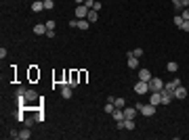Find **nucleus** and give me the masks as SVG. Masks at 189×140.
I'll use <instances>...</instances> for the list:
<instances>
[{
	"mask_svg": "<svg viewBox=\"0 0 189 140\" xmlns=\"http://www.w3.org/2000/svg\"><path fill=\"white\" fill-rule=\"evenodd\" d=\"M147 84H149V92H162V90H164V82H162L158 75H156V78H151Z\"/></svg>",
	"mask_w": 189,
	"mask_h": 140,
	"instance_id": "nucleus-1",
	"label": "nucleus"
},
{
	"mask_svg": "<svg viewBox=\"0 0 189 140\" xmlns=\"http://www.w3.org/2000/svg\"><path fill=\"white\" fill-rule=\"evenodd\" d=\"M137 109H139V113L141 115H145V117H151V115H156V107L149 103V105H137Z\"/></svg>",
	"mask_w": 189,
	"mask_h": 140,
	"instance_id": "nucleus-2",
	"label": "nucleus"
},
{
	"mask_svg": "<svg viewBox=\"0 0 189 140\" xmlns=\"http://www.w3.org/2000/svg\"><path fill=\"white\" fill-rule=\"evenodd\" d=\"M134 92L141 96V94H145V92H149V84L147 82H143V80H139L137 84H134Z\"/></svg>",
	"mask_w": 189,
	"mask_h": 140,
	"instance_id": "nucleus-3",
	"label": "nucleus"
},
{
	"mask_svg": "<svg viewBox=\"0 0 189 140\" xmlns=\"http://www.w3.org/2000/svg\"><path fill=\"white\" fill-rule=\"evenodd\" d=\"M122 111H124V119H134V117H137V113H139L137 107H124Z\"/></svg>",
	"mask_w": 189,
	"mask_h": 140,
	"instance_id": "nucleus-4",
	"label": "nucleus"
},
{
	"mask_svg": "<svg viewBox=\"0 0 189 140\" xmlns=\"http://www.w3.org/2000/svg\"><path fill=\"white\" fill-rule=\"evenodd\" d=\"M78 84H80V71H69V84H67V86L76 88Z\"/></svg>",
	"mask_w": 189,
	"mask_h": 140,
	"instance_id": "nucleus-5",
	"label": "nucleus"
},
{
	"mask_svg": "<svg viewBox=\"0 0 189 140\" xmlns=\"http://www.w3.org/2000/svg\"><path fill=\"white\" fill-rule=\"evenodd\" d=\"M160 94H162V105H170V103L174 101V94H172V92H168V90H162Z\"/></svg>",
	"mask_w": 189,
	"mask_h": 140,
	"instance_id": "nucleus-6",
	"label": "nucleus"
},
{
	"mask_svg": "<svg viewBox=\"0 0 189 140\" xmlns=\"http://www.w3.org/2000/svg\"><path fill=\"white\" fill-rule=\"evenodd\" d=\"M181 84H183V82H181L179 78H174L172 82H168V84H164V90H168V92H174V90H177V88H179Z\"/></svg>",
	"mask_w": 189,
	"mask_h": 140,
	"instance_id": "nucleus-7",
	"label": "nucleus"
},
{
	"mask_svg": "<svg viewBox=\"0 0 189 140\" xmlns=\"http://www.w3.org/2000/svg\"><path fill=\"white\" fill-rule=\"evenodd\" d=\"M88 11H90V9H86L84 4H78V6H76V17H78V19H86Z\"/></svg>",
	"mask_w": 189,
	"mask_h": 140,
	"instance_id": "nucleus-8",
	"label": "nucleus"
},
{
	"mask_svg": "<svg viewBox=\"0 0 189 140\" xmlns=\"http://www.w3.org/2000/svg\"><path fill=\"white\" fill-rule=\"evenodd\" d=\"M46 23H38V25H34V34L36 36H46Z\"/></svg>",
	"mask_w": 189,
	"mask_h": 140,
	"instance_id": "nucleus-9",
	"label": "nucleus"
},
{
	"mask_svg": "<svg viewBox=\"0 0 189 140\" xmlns=\"http://www.w3.org/2000/svg\"><path fill=\"white\" fill-rule=\"evenodd\" d=\"M72 90H74L72 86L63 84V86H61V96H63V98H72Z\"/></svg>",
	"mask_w": 189,
	"mask_h": 140,
	"instance_id": "nucleus-10",
	"label": "nucleus"
},
{
	"mask_svg": "<svg viewBox=\"0 0 189 140\" xmlns=\"http://www.w3.org/2000/svg\"><path fill=\"white\" fill-rule=\"evenodd\" d=\"M149 103H151L153 107L162 105V94H160V92H151V98H149Z\"/></svg>",
	"mask_w": 189,
	"mask_h": 140,
	"instance_id": "nucleus-11",
	"label": "nucleus"
},
{
	"mask_svg": "<svg viewBox=\"0 0 189 140\" xmlns=\"http://www.w3.org/2000/svg\"><path fill=\"white\" fill-rule=\"evenodd\" d=\"M153 75H151V71H149V69H141V71H139V80H143V82H149Z\"/></svg>",
	"mask_w": 189,
	"mask_h": 140,
	"instance_id": "nucleus-12",
	"label": "nucleus"
},
{
	"mask_svg": "<svg viewBox=\"0 0 189 140\" xmlns=\"http://www.w3.org/2000/svg\"><path fill=\"white\" fill-rule=\"evenodd\" d=\"M32 11H34V13L44 11V0H34V2H32Z\"/></svg>",
	"mask_w": 189,
	"mask_h": 140,
	"instance_id": "nucleus-13",
	"label": "nucleus"
},
{
	"mask_svg": "<svg viewBox=\"0 0 189 140\" xmlns=\"http://www.w3.org/2000/svg\"><path fill=\"white\" fill-rule=\"evenodd\" d=\"M172 94H174V98H179V101H181V98H185V96H187V90H185L183 86H179V88L172 92Z\"/></svg>",
	"mask_w": 189,
	"mask_h": 140,
	"instance_id": "nucleus-14",
	"label": "nucleus"
},
{
	"mask_svg": "<svg viewBox=\"0 0 189 140\" xmlns=\"http://www.w3.org/2000/svg\"><path fill=\"white\" fill-rule=\"evenodd\" d=\"M86 19H88L90 23H94V21L99 19V11H94V9H90V11H88V15H86Z\"/></svg>",
	"mask_w": 189,
	"mask_h": 140,
	"instance_id": "nucleus-15",
	"label": "nucleus"
},
{
	"mask_svg": "<svg viewBox=\"0 0 189 140\" xmlns=\"http://www.w3.org/2000/svg\"><path fill=\"white\" fill-rule=\"evenodd\" d=\"M23 96H25V103H28V101H36V98H38V94H36L34 90H25V94H23Z\"/></svg>",
	"mask_w": 189,
	"mask_h": 140,
	"instance_id": "nucleus-16",
	"label": "nucleus"
},
{
	"mask_svg": "<svg viewBox=\"0 0 189 140\" xmlns=\"http://www.w3.org/2000/svg\"><path fill=\"white\" fill-rule=\"evenodd\" d=\"M88 19H78V29H82V32H86L88 29Z\"/></svg>",
	"mask_w": 189,
	"mask_h": 140,
	"instance_id": "nucleus-17",
	"label": "nucleus"
},
{
	"mask_svg": "<svg viewBox=\"0 0 189 140\" xmlns=\"http://www.w3.org/2000/svg\"><path fill=\"white\" fill-rule=\"evenodd\" d=\"M111 115H113V119H116V121H122V119H124V111H122V109H116Z\"/></svg>",
	"mask_w": 189,
	"mask_h": 140,
	"instance_id": "nucleus-18",
	"label": "nucleus"
},
{
	"mask_svg": "<svg viewBox=\"0 0 189 140\" xmlns=\"http://www.w3.org/2000/svg\"><path fill=\"white\" fill-rule=\"evenodd\" d=\"M128 67H130V69H137V67H139V59L130 55V57H128Z\"/></svg>",
	"mask_w": 189,
	"mask_h": 140,
	"instance_id": "nucleus-19",
	"label": "nucleus"
},
{
	"mask_svg": "<svg viewBox=\"0 0 189 140\" xmlns=\"http://www.w3.org/2000/svg\"><path fill=\"white\" fill-rule=\"evenodd\" d=\"M166 71H170V73H177V71H179V65H177L174 61H170V63L166 65Z\"/></svg>",
	"mask_w": 189,
	"mask_h": 140,
	"instance_id": "nucleus-20",
	"label": "nucleus"
},
{
	"mask_svg": "<svg viewBox=\"0 0 189 140\" xmlns=\"http://www.w3.org/2000/svg\"><path fill=\"white\" fill-rule=\"evenodd\" d=\"M113 105H116V109H124V107H126V101H124V98H116Z\"/></svg>",
	"mask_w": 189,
	"mask_h": 140,
	"instance_id": "nucleus-21",
	"label": "nucleus"
},
{
	"mask_svg": "<svg viewBox=\"0 0 189 140\" xmlns=\"http://www.w3.org/2000/svg\"><path fill=\"white\" fill-rule=\"evenodd\" d=\"M30 136H32V132H30V130H28V128H25V130H21V132H19V138H21V140H28V138H30Z\"/></svg>",
	"mask_w": 189,
	"mask_h": 140,
	"instance_id": "nucleus-22",
	"label": "nucleus"
},
{
	"mask_svg": "<svg viewBox=\"0 0 189 140\" xmlns=\"http://www.w3.org/2000/svg\"><path fill=\"white\" fill-rule=\"evenodd\" d=\"M130 55H132V57H137V59H141V57H143V48H134V50H130V52H128V57H130Z\"/></svg>",
	"mask_w": 189,
	"mask_h": 140,
	"instance_id": "nucleus-23",
	"label": "nucleus"
},
{
	"mask_svg": "<svg viewBox=\"0 0 189 140\" xmlns=\"http://www.w3.org/2000/svg\"><path fill=\"white\" fill-rule=\"evenodd\" d=\"M124 130H134V119H124Z\"/></svg>",
	"mask_w": 189,
	"mask_h": 140,
	"instance_id": "nucleus-24",
	"label": "nucleus"
},
{
	"mask_svg": "<svg viewBox=\"0 0 189 140\" xmlns=\"http://www.w3.org/2000/svg\"><path fill=\"white\" fill-rule=\"evenodd\" d=\"M55 9V2L53 0H44V11H53Z\"/></svg>",
	"mask_w": 189,
	"mask_h": 140,
	"instance_id": "nucleus-25",
	"label": "nucleus"
},
{
	"mask_svg": "<svg viewBox=\"0 0 189 140\" xmlns=\"http://www.w3.org/2000/svg\"><path fill=\"white\" fill-rule=\"evenodd\" d=\"M183 23H185V19H183V17H181V13H179V15L174 17V25H177V27H181Z\"/></svg>",
	"mask_w": 189,
	"mask_h": 140,
	"instance_id": "nucleus-26",
	"label": "nucleus"
},
{
	"mask_svg": "<svg viewBox=\"0 0 189 140\" xmlns=\"http://www.w3.org/2000/svg\"><path fill=\"white\" fill-rule=\"evenodd\" d=\"M116 111V105L113 103H105V113H113Z\"/></svg>",
	"mask_w": 189,
	"mask_h": 140,
	"instance_id": "nucleus-27",
	"label": "nucleus"
},
{
	"mask_svg": "<svg viewBox=\"0 0 189 140\" xmlns=\"http://www.w3.org/2000/svg\"><path fill=\"white\" fill-rule=\"evenodd\" d=\"M34 119H36V121H38V123H40V121H44V113H42V111H38V113H36V117H34Z\"/></svg>",
	"mask_w": 189,
	"mask_h": 140,
	"instance_id": "nucleus-28",
	"label": "nucleus"
},
{
	"mask_svg": "<svg viewBox=\"0 0 189 140\" xmlns=\"http://www.w3.org/2000/svg\"><path fill=\"white\" fill-rule=\"evenodd\" d=\"M30 78H32V80H36V78H40V71H36V69L32 67V71H30Z\"/></svg>",
	"mask_w": 189,
	"mask_h": 140,
	"instance_id": "nucleus-29",
	"label": "nucleus"
},
{
	"mask_svg": "<svg viewBox=\"0 0 189 140\" xmlns=\"http://www.w3.org/2000/svg\"><path fill=\"white\" fill-rule=\"evenodd\" d=\"M181 17H183L185 21H189V9H183V11H181Z\"/></svg>",
	"mask_w": 189,
	"mask_h": 140,
	"instance_id": "nucleus-30",
	"label": "nucleus"
},
{
	"mask_svg": "<svg viewBox=\"0 0 189 140\" xmlns=\"http://www.w3.org/2000/svg\"><path fill=\"white\" fill-rule=\"evenodd\" d=\"M46 29H55V21H53V19L46 21Z\"/></svg>",
	"mask_w": 189,
	"mask_h": 140,
	"instance_id": "nucleus-31",
	"label": "nucleus"
},
{
	"mask_svg": "<svg viewBox=\"0 0 189 140\" xmlns=\"http://www.w3.org/2000/svg\"><path fill=\"white\" fill-rule=\"evenodd\" d=\"M15 94H17V96H23V94H25V88H23V86H21V88H17Z\"/></svg>",
	"mask_w": 189,
	"mask_h": 140,
	"instance_id": "nucleus-32",
	"label": "nucleus"
},
{
	"mask_svg": "<svg viewBox=\"0 0 189 140\" xmlns=\"http://www.w3.org/2000/svg\"><path fill=\"white\" fill-rule=\"evenodd\" d=\"M84 6H86V9H92V6H94V0H86Z\"/></svg>",
	"mask_w": 189,
	"mask_h": 140,
	"instance_id": "nucleus-33",
	"label": "nucleus"
},
{
	"mask_svg": "<svg viewBox=\"0 0 189 140\" xmlns=\"http://www.w3.org/2000/svg\"><path fill=\"white\" fill-rule=\"evenodd\" d=\"M181 29H183V32H187V34H189V21H185V23H183V25H181Z\"/></svg>",
	"mask_w": 189,
	"mask_h": 140,
	"instance_id": "nucleus-34",
	"label": "nucleus"
},
{
	"mask_svg": "<svg viewBox=\"0 0 189 140\" xmlns=\"http://www.w3.org/2000/svg\"><path fill=\"white\" fill-rule=\"evenodd\" d=\"M181 6L183 9H189V0H181Z\"/></svg>",
	"mask_w": 189,
	"mask_h": 140,
	"instance_id": "nucleus-35",
	"label": "nucleus"
},
{
	"mask_svg": "<svg viewBox=\"0 0 189 140\" xmlns=\"http://www.w3.org/2000/svg\"><path fill=\"white\" fill-rule=\"evenodd\" d=\"M23 121H25V126H32V123H34L36 119H30V117H25V119H23Z\"/></svg>",
	"mask_w": 189,
	"mask_h": 140,
	"instance_id": "nucleus-36",
	"label": "nucleus"
},
{
	"mask_svg": "<svg viewBox=\"0 0 189 140\" xmlns=\"http://www.w3.org/2000/svg\"><path fill=\"white\" fill-rule=\"evenodd\" d=\"M76 2H78V4H84V2H86V0H76Z\"/></svg>",
	"mask_w": 189,
	"mask_h": 140,
	"instance_id": "nucleus-37",
	"label": "nucleus"
}]
</instances>
